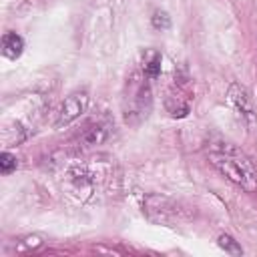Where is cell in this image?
<instances>
[{
	"mask_svg": "<svg viewBox=\"0 0 257 257\" xmlns=\"http://www.w3.org/2000/svg\"><path fill=\"white\" fill-rule=\"evenodd\" d=\"M143 211L151 221L163 223V225H171L187 217V209H183L177 201L161 195H147L143 201Z\"/></svg>",
	"mask_w": 257,
	"mask_h": 257,
	"instance_id": "cell-3",
	"label": "cell"
},
{
	"mask_svg": "<svg viewBox=\"0 0 257 257\" xmlns=\"http://www.w3.org/2000/svg\"><path fill=\"white\" fill-rule=\"evenodd\" d=\"M88 106V92L86 90H76L72 94H68L60 108H58V116H56V126H66L72 120H76Z\"/></svg>",
	"mask_w": 257,
	"mask_h": 257,
	"instance_id": "cell-4",
	"label": "cell"
},
{
	"mask_svg": "<svg viewBox=\"0 0 257 257\" xmlns=\"http://www.w3.org/2000/svg\"><path fill=\"white\" fill-rule=\"evenodd\" d=\"M227 98H229V102L235 106V110H237L247 122H253V120H255V108H253L251 96H249V92H247L245 86L233 82V84L229 86V90H227Z\"/></svg>",
	"mask_w": 257,
	"mask_h": 257,
	"instance_id": "cell-5",
	"label": "cell"
},
{
	"mask_svg": "<svg viewBox=\"0 0 257 257\" xmlns=\"http://www.w3.org/2000/svg\"><path fill=\"white\" fill-rule=\"evenodd\" d=\"M24 52V38L16 32H4L2 36V54L10 60H16Z\"/></svg>",
	"mask_w": 257,
	"mask_h": 257,
	"instance_id": "cell-7",
	"label": "cell"
},
{
	"mask_svg": "<svg viewBox=\"0 0 257 257\" xmlns=\"http://www.w3.org/2000/svg\"><path fill=\"white\" fill-rule=\"evenodd\" d=\"M143 74L149 78H157L161 74V54L157 50H147L143 60Z\"/></svg>",
	"mask_w": 257,
	"mask_h": 257,
	"instance_id": "cell-8",
	"label": "cell"
},
{
	"mask_svg": "<svg viewBox=\"0 0 257 257\" xmlns=\"http://www.w3.org/2000/svg\"><path fill=\"white\" fill-rule=\"evenodd\" d=\"M110 128H112L110 122H106V120H98V122H94L92 126H88V128L84 131V135H82V143H84L86 147L100 145V143H104V141L108 139Z\"/></svg>",
	"mask_w": 257,
	"mask_h": 257,
	"instance_id": "cell-6",
	"label": "cell"
},
{
	"mask_svg": "<svg viewBox=\"0 0 257 257\" xmlns=\"http://www.w3.org/2000/svg\"><path fill=\"white\" fill-rule=\"evenodd\" d=\"M151 84L147 74H137L128 80V92L124 96V116L131 122L145 118L151 110Z\"/></svg>",
	"mask_w": 257,
	"mask_h": 257,
	"instance_id": "cell-2",
	"label": "cell"
},
{
	"mask_svg": "<svg viewBox=\"0 0 257 257\" xmlns=\"http://www.w3.org/2000/svg\"><path fill=\"white\" fill-rule=\"evenodd\" d=\"M209 163L231 183L247 193L257 191V167L253 161L231 143H213L207 149Z\"/></svg>",
	"mask_w": 257,
	"mask_h": 257,
	"instance_id": "cell-1",
	"label": "cell"
},
{
	"mask_svg": "<svg viewBox=\"0 0 257 257\" xmlns=\"http://www.w3.org/2000/svg\"><path fill=\"white\" fill-rule=\"evenodd\" d=\"M153 26H155L157 30H167V28L171 26L169 14H167L165 10H155V14H153Z\"/></svg>",
	"mask_w": 257,
	"mask_h": 257,
	"instance_id": "cell-12",
	"label": "cell"
},
{
	"mask_svg": "<svg viewBox=\"0 0 257 257\" xmlns=\"http://www.w3.org/2000/svg\"><path fill=\"white\" fill-rule=\"evenodd\" d=\"M219 247L221 249H225V253H229V255H241L243 253V249H241V245L231 237V235H219Z\"/></svg>",
	"mask_w": 257,
	"mask_h": 257,
	"instance_id": "cell-10",
	"label": "cell"
},
{
	"mask_svg": "<svg viewBox=\"0 0 257 257\" xmlns=\"http://www.w3.org/2000/svg\"><path fill=\"white\" fill-rule=\"evenodd\" d=\"M44 245V239L40 235H28L16 243V253H32L38 251Z\"/></svg>",
	"mask_w": 257,
	"mask_h": 257,
	"instance_id": "cell-9",
	"label": "cell"
},
{
	"mask_svg": "<svg viewBox=\"0 0 257 257\" xmlns=\"http://www.w3.org/2000/svg\"><path fill=\"white\" fill-rule=\"evenodd\" d=\"M14 169H16V157L10 155L8 151H4L0 155V171H2V175H10Z\"/></svg>",
	"mask_w": 257,
	"mask_h": 257,
	"instance_id": "cell-11",
	"label": "cell"
}]
</instances>
